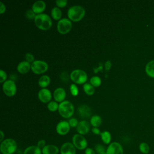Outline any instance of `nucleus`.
<instances>
[{"mask_svg":"<svg viewBox=\"0 0 154 154\" xmlns=\"http://www.w3.org/2000/svg\"><path fill=\"white\" fill-rule=\"evenodd\" d=\"M36 26L41 30H48L52 25L51 18L47 14L41 13L36 14L34 19Z\"/></svg>","mask_w":154,"mask_h":154,"instance_id":"nucleus-1","label":"nucleus"},{"mask_svg":"<svg viewBox=\"0 0 154 154\" xmlns=\"http://www.w3.org/2000/svg\"><path fill=\"white\" fill-rule=\"evenodd\" d=\"M85 13V9L81 5H73L70 7L67 11L69 19L73 22L81 20Z\"/></svg>","mask_w":154,"mask_h":154,"instance_id":"nucleus-2","label":"nucleus"},{"mask_svg":"<svg viewBox=\"0 0 154 154\" xmlns=\"http://www.w3.org/2000/svg\"><path fill=\"white\" fill-rule=\"evenodd\" d=\"M17 149V143L12 138L4 140L0 145V150L2 154H13Z\"/></svg>","mask_w":154,"mask_h":154,"instance_id":"nucleus-3","label":"nucleus"},{"mask_svg":"<svg viewBox=\"0 0 154 154\" xmlns=\"http://www.w3.org/2000/svg\"><path fill=\"white\" fill-rule=\"evenodd\" d=\"M58 112L61 117L69 118L73 114L74 106L70 101L64 100L59 104Z\"/></svg>","mask_w":154,"mask_h":154,"instance_id":"nucleus-4","label":"nucleus"},{"mask_svg":"<svg viewBox=\"0 0 154 154\" xmlns=\"http://www.w3.org/2000/svg\"><path fill=\"white\" fill-rule=\"evenodd\" d=\"M70 78L75 84H85L87 81V75L86 72L82 70L76 69L70 73Z\"/></svg>","mask_w":154,"mask_h":154,"instance_id":"nucleus-5","label":"nucleus"},{"mask_svg":"<svg viewBox=\"0 0 154 154\" xmlns=\"http://www.w3.org/2000/svg\"><path fill=\"white\" fill-rule=\"evenodd\" d=\"M57 30L61 34L68 33L72 28V23L70 19L63 18L58 20L57 23Z\"/></svg>","mask_w":154,"mask_h":154,"instance_id":"nucleus-6","label":"nucleus"},{"mask_svg":"<svg viewBox=\"0 0 154 154\" xmlns=\"http://www.w3.org/2000/svg\"><path fill=\"white\" fill-rule=\"evenodd\" d=\"M31 69L35 74H42L48 69V64L42 60H35L31 64Z\"/></svg>","mask_w":154,"mask_h":154,"instance_id":"nucleus-7","label":"nucleus"},{"mask_svg":"<svg viewBox=\"0 0 154 154\" xmlns=\"http://www.w3.org/2000/svg\"><path fill=\"white\" fill-rule=\"evenodd\" d=\"M72 143L76 149L84 150L87 149V141L85 138L81 134H75L72 137Z\"/></svg>","mask_w":154,"mask_h":154,"instance_id":"nucleus-8","label":"nucleus"},{"mask_svg":"<svg viewBox=\"0 0 154 154\" xmlns=\"http://www.w3.org/2000/svg\"><path fill=\"white\" fill-rule=\"evenodd\" d=\"M2 90L5 94L7 96L12 97L16 94L17 88L15 82L11 79H8L3 83Z\"/></svg>","mask_w":154,"mask_h":154,"instance_id":"nucleus-9","label":"nucleus"},{"mask_svg":"<svg viewBox=\"0 0 154 154\" xmlns=\"http://www.w3.org/2000/svg\"><path fill=\"white\" fill-rule=\"evenodd\" d=\"M106 154H123L122 146L118 142L111 143L106 148Z\"/></svg>","mask_w":154,"mask_h":154,"instance_id":"nucleus-10","label":"nucleus"},{"mask_svg":"<svg viewBox=\"0 0 154 154\" xmlns=\"http://www.w3.org/2000/svg\"><path fill=\"white\" fill-rule=\"evenodd\" d=\"M70 128L68 122L61 121L56 126V131L59 135H65L69 132Z\"/></svg>","mask_w":154,"mask_h":154,"instance_id":"nucleus-11","label":"nucleus"},{"mask_svg":"<svg viewBox=\"0 0 154 154\" xmlns=\"http://www.w3.org/2000/svg\"><path fill=\"white\" fill-rule=\"evenodd\" d=\"M38 97L43 103H49L52 98V94L49 90L45 88H42L38 93Z\"/></svg>","mask_w":154,"mask_h":154,"instance_id":"nucleus-12","label":"nucleus"},{"mask_svg":"<svg viewBox=\"0 0 154 154\" xmlns=\"http://www.w3.org/2000/svg\"><path fill=\"white\" fill-rule=\"evenodd\" d=\"M61 154H76V148L72 143L66 142L60 148Z\"/></svg>","mask_w":154,"mask_h":154,"instance_id":"nucleus-13","label":"nucleus"},{"mask_svg":"<svg viewBox=\"0 0 154 154\" xmlns=\"http://www.w3.org/2000/svg\"><path fill=\"white\" fill-rule=\"evenodd\" d=\"M90 129V126L89 123L86 120H81L79 122L77 127L76 131L79 134L85 135L87 134Z\"/></svg>","mask_w":154,"mask_h":154,"instance_id":"nucleus-14","label":"nucleus"},{"mask_svg":"<svg viewBox=\"0 0 154 154\" xmlns=\"http://www.w3.org/2000/svg\"><path fill=\"white\" fill-rule=\"evenodd\" d=\"M78 112L80 117L86 119L90 117L91 114L90 108L86 105H81L78 108Z\"/></svg>","mask_w":154,"mask_h":154,"instance_id":"nucleus-15","label":"nucleus"},{"mask_svg":"<svg viewBox=\"0 0 154 154\" xmlns=\"http://www.w3.org/2000/svg\"><path fill=\"white\" fill-rule=\"evenodd\" d=\"M66 91L64 88L59 87L56 88L54 91V98L56 102H62L66 97Z\"/></svg>","mask_w":154,"mask_h":154,"instance_id":"nucleus-16","label":"nucleus"},{"mask_svg":"<svg viewBox=\"0 0 154 154\" xmlns=\"http://www.w3.org/2000/svg\"><path fill=\"white\" fill-rule=\"evenodd\" d=\"M46 8V4L43 1H35L32 5V10L35 14H41Z\"/></svg>","mask_w":154,"mask_h":154,"instance_id":"nucleus-17","label":"nucleus"},{"mask_svg":"<svg viewBox=\"0 0 154 154\" xmlns=\"http://www.w3.org/2000/svg\"><path fill=\"white\" fill-rule=\"evenodd\" d=\"M42 154H58L59 152L58 147L53 144L46 145L42 149Z\"/></svg>","mask_w":154,"mask_h":154,"instance_id":"nucleus-18","label":"nucleus"},{"mask_svg":"<svg viewBox=\"0 0 154 154\" xmlns=\"http://www.w3.org/2000/svg\"><path fill=\"white\" fill-rule=\"evenodd\" d=\"M30 69H31V65L29 63L27 62L26 61H21L18 64L17 66V71L22 74H25L28 73L30 70Z\"/></svg>","mask_w":154,"mask_h":154,"instance_id":"nucleus-19","label":"nucleus"},{"mask_svg":"<svg viewBox=\"0 0 154 154\" xmlns=\"http://www.w3.org/2000/svg\"><path fill=\"white\" fill-rule=\"evenodd\" d=\"M42 149L37 146H30L25 149L23 154H42Z\"/></svg>","mask_w":154,"mask_h":154,"instance_id":"nucleus-20","label":"nucleus"},{"mask_svg":"<svg viewBox=\"0 0 154 154\" xmlns=\"http://www.w3.org/2000/svg\"><path fill=\"white\" fill-rule=\"evenodd\" d=\"M145 71L149 76L154 78V60L149 61L146 64L145 67Z\"/></svg>","mask_w":154,"mask_h":154,"instance_id":"nucleus-21","label":"nucleus"},{"mask_svg":"<svg viewBox=\"0 0 154 154\" xmlns=\"http://www.w3.org/2000/svg\"><path fill=\"white\" fill-rule=\"evenodd\" d=\"M51 79L48 75H43L38 79V85L42 88H45L49 85Z\"/></svg>","mask_w":154,"mask_h":154,"instance_id":"nucleus-22","label":"nucleus"},{"mask_svg":"<svg viewBox=\"0 0 154 154\" xmlns=\"http://www.w3.org/2000/svg\"><path fill=\"white\" fill-rule=\"evenodd\" d=\"M102 118L98 115H94L90 119V124L94 128H98L102 124Z\"/></svg>","mask_w":154,"mask_h":154,"instance_id":"nucleus-23","label":"nucleus"},{"mask_svg":"<svg viewBox=\"0 0 154 154\" xmlns=\"http://www.w3.org/2000/svg\"><path fill=\"white\" fill-rule=\"evenodd\" d=\"M51 16L54 19L56 20H60L62 16V11L60 8L57 7H54L51 10Z\"/></svg>","mask_w":154,"mask_h":154,"instance_id":"nucleus-24","label":"nucleus"},{"mask_svg":"<svg viewBox=\"0 0 154 154\" xmlns=\"http://www.w3.org/2000/svg\"><path fill=\"white\" fill-rule=\"evenodd\" d=\"M101 139L103 143L106 144H109L111 140V135L109 132L107 131H105L103 132H102L100 134Z\"/></svg>","mask_w":154,"mask_h":154,"instance_id":"nucleus-25","label":"nucleus"},{"mask_svg":"<svg viewBox=\"0 0 154 154\" xmlns=\"http://www.w3.org/2000/svg\"><path fill=\"white\" fill-rule=\"evenodd\" d=\"M83 89L85 93L89 96L93 95L95 91L94 87L91 84L89 83H85L83 85Z\"/></svg>","mask_w":154,"mask_h":154,"instance_id":"nucleus-26","label":"nucleus"},{"mask_svg":"<svg viewBox=\"0 0 154 154\" xmlns=\"http://www.w3.org/2000/svg\"><path fill=\"white\" fill-rule=\"evenodd\" d=\"M139 150L143 154H148L150 151V147L147 143L142 142L139 145Z\"/></svg>","mask_w":154,"mask_h":154,"instance_id":"nucleus-27","label":"nucleus"},{"mask_svg":"<svg viewBox=\"0 0 154 154\" xmlns=\"http://www.w3.org/2000/svg\"><path fill=\"white\" fill-rule=\"evenodd\" d=\"M90 84L94 87H97L101 84L102 81H101V79L99 76H94L90 78Z\"/></svg>","mask_w":154,"mask_h":154,"instance_id":"nucleus-28","label":"nucleus"},{"mask_svg":"<svg viewBox=\"0 0 154 154\" xmlns=\"http://www.w3.org/2000/svg\"><path fill=\"white\" fill-rule=\"evenodd\" d=\"M58 107L59 105L56 101H50L47 105L48 109L52 112L56 111L57 109H58Z\"/></svg>","mask_w":154,"mask_h":154,"instance_id":"nucleus-29","label":"nucleus"},{"mask_svg":"<svg viewBox=\"0 0 154 154\" xmlns=\"http://www.w3.org/2000/svg\"><path fill=\"white\" fill-rule=\"evenodd\" d=\"M94 150L97 154H106V149L103 145L100 144H97L95 146Z\"/></svg>","mask_w":154,"mask_h":154,"instance_id":"nucleus-30","label":"nucleus"},{"mask_svg":"<svg viewBox=\"0 0 154 154\" xmlns=\"http://www.w3.org/2000/svg\"><path fill=\"white\" fill-rule=\"evenodd\" d=\"M25 16H26V17L29 20H33V19L34 20L35 17L36 16V14L32 11V9H29L26 11V12L25 13Z\"/></svg>","mask_w":154,"mask_h":154,"instance_id":"nucleus-31","label":"nucleus"},{"mask_svg":"<svg viewBox=\"0 0 154 154\" xmlns=\"http://www.w3.org/2000/svg\"><path fill=\"white\" fill-rule=\"evenodd\" d=\"M70 91L71 94L74 96H76L78 94V88L75 84H72L70 85Z\"/></svg>","mask_w":154,"mask_h":154,"instance_id":"nucleus-32","label":"nucleus"},{"mask_svg":"<svg viewBox=\"0 0 154 154\" xmlns=\"http://www.w3.org/2000/svg\"><path fill=\"white\" fill-rule=\"evenodd\" d=\"M69 122V124L70 125V127H72V128H75V127H77L79 122H78L77 119H76L75 118H72L70 119L68 121Z\"/></svg>","mask_w":154,"mask_h":154,"instance_id":"nucleus-33","label":"nucleus"},{"mask_svg":"<svg viewBox=\"0 0 154 154\" xmlns=\"http://www.w3.org/2000/svg\"><path fill=\"white\" fill-rule=\"evenodd\" d=\"M55 3L58 7H64L67 5V0H57L55 1Z\"/></svg>","mask_w":154,"mask_h":154,"instance_id":"nucleus-34","label":"nucleus"},{"mask_svg":"<svg viewBox=\"0 0 154 154\" xmlns=\"http://www.w3.org/2000/svg\"><path fill=\"white\" fill-rule=\"evenodd\" d=\"M25 59L26 61L28 63H32L33 61H34V57L32 54H30V53H26L25 54Z\"/></svg>","mask_w":154,"mask_h":154,"instance_id":"nucleus-35","label":"nucleus"},{"mask_svg":"<svg viewBox=\"0 0 154 154\" xmlns=\"http://www.w3.org/2000/svg\"><path fill=\"white\" fill-rule=\"evenodd\" d=\"M0 78H1V80H0V82H4L7 79V73H5V72L3 70H0Z\"/></svg>","mask_w":154,"mask_h":154,"instance_id":"nucleus-36","label":"nucleus"},{"mask_svg":"<svg viewBox=\"0 0 154 154\" xmlns=\"http://www.w3.org/2000/svg\"><path fill=\"white\" fill-rule=\"evenodd\" d=\"M37 146L41 149H42L46 146V141L45 140H40L37 142Z\"/></svg>","mask_w":154,"mask_h":154,"instance_id":"nucleus-37","label":"nucleus"},{"mask_svg":"<svg viewBox=\"0 0 154 154\" xmlns=\"http://www.w3.org/2000/svg\"><path fill=\"white\" fill-rule=\"evenodd\" d=\"M84 154H96L94 149L91 148H87L85 149Z\"/></svg>","mask_w":154,"mask_h":154,"instance_id":"nucleus-38","label":"nucleus"},{"mask_svg":"<svg viewBox=\"0 0 154 154\" xmlns=\"http://www.w3.org/2000/svg\"><path fill=\"white\" fill-rule=\"evenodd\" d=\"M5 5L2 2H0V13L2 14L5 11Z\"/></svg>","mask_w":154,"mask_h":154,"instance_id":"nucleus-39","label":"nucleus"},{"mask_svg":"<svg viewBox=\"0 0 154 154\" xmlns=\"http://www.w3.org/2000/svg\"><path fill=\"white\" fill-rule=\"evenodd\" d=\"M105 67L106 70H109V69L111 67V61H106L105 64Z\"/></svg>","mask_w":154,"mask_h":154,"instance_id":"nucleus-40","label":"nucleus"},{"mask_svg":"<svg viewBox=\"0 0 154 154\" xmlns=\"http://www.w3.org/2000/svg\"><path fill=\"white\" fill-rule=\"evenodd\" d=\"M91 131H92V132L94 134H95V135H99V134H100V130H99V129L98 128H93L92 129H91Z\"/></svg>","mask_w":154,"mask_h":154,"instance_id":"nucleus-41","label":"nucleus"},{"mask_svg":"<svg viewBox=\"0 0 154 154\" xmlns=\"http://www.w3.org/2000/svg\"><path fill=\"white\" fill-rule=\"evenodd\" d=\"M0 134H1V138H0V141L2 142L3 140H4V132L1 131H0Z\"/></svg>","mask_w":154,"mask_h":154,"instance_id":"nucleus-42","label":"nucleus"}]
</instances>
